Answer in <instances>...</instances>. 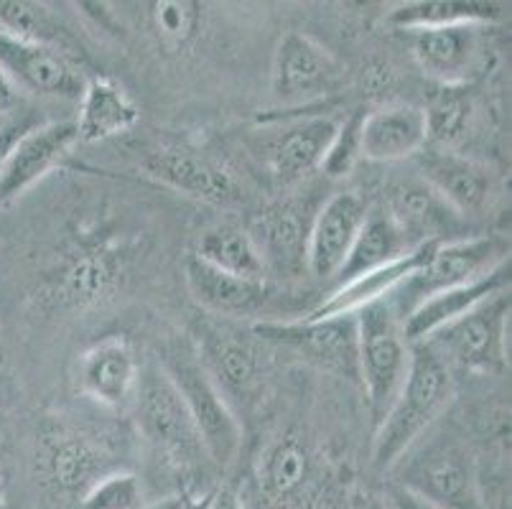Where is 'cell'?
I'll return each instance as SVG.
<instances>
[{
    "instance_id": "83f0119b",
    "label": "cell",
    "mask_w": 512,
    "mask_h": 509,
    "mask_svg": "<svg viewBox=\"0 0 512 509\" xmlns=\"http://www.w3.org/2000/svg\"><path fill=\"white\" fill-rule=\"evenodd\" d=\"M505 16V6L487 0H413L388 13V23L398 31H423L444 26H490Z\"/></svg>"
},
{
    "instance_id": "60d3db41",
    "label": "cell",
    "mask_w": 512,
    "mask_h": 509,
    "mask_svg": "<svg viewBox=\"0 0 512 509\" xmlns=\"http://www.w3.org/2000/svg\"><path fill=\"white\" fill-rule=\"evenodd\" d=\"M209 499H212V494L199 499H189V502H186V509H209Z\"/></svg>"
},
{
    "instance_id": "d4e9b609",
    "label": "cell",
    "mask_w": 512,
    "mask_h": 509,
    "mask_svg": "<svg viewBox=\"0 0 512 509\" xmlns=\"http://www.w3.org/2000/svg\"><path fill=\"white\" fill-rule=\"evenodd\" d=\"M428 143L421 107L385 105L365 115L362 123V158L393 163L411 158Z\"/></svg>"
},
{
    "instance_id": "74e56055",
    "label": "cell",
    "mask_w": 512,
    "mask_h": 509,
    "mask_svg": "<svg viewBox=\"0 0 512 509\" xmlns=\"http://www.w3.org/2000/svg\"><path fill=\"white\" fill-rule=\"evenodd\" d=\"M16 105H18L16 84H13L11 79H8V74L0 69V115H8Z\"/></svg>"
},
{
    "instance_id": "8fae6325",
    "label": "cell",
    "mask_w": 512,
    "mask_h": 509,
    "mask_svg": "<svg viewBox=\"0 0 512 509\" xmlns=\"http://www.w3.org/2000/svg\"><path fill=\"white\" fill-rule=\"evenodd\" d=\"M413 59L439 87H472L487 69L484 26H444L413 31Z\"/></svg>"
},
{
    "instance_id": "603a6c76",
    "label": "cell",
    "mask_w": 512,
    "mask_h": 509,
    "mask_svg": "<svg viewBox=\"0 0 512 509\" xmlns=\"http://www.w3.org/2000/svg\"><path fill=\"white\" fill-rule=\"evenodd\" d=\"M314 464L299 436H281L265 446L258 464V489L276 509L301 507L311 489Z\"/></svg>"
},
{
    "instance_id": "7a4b0ae2",
    "label": "cell",
    "mask_w": 512,
    "mask_h": 509,
    "mask_svg": "<svg viewBox=\"0 0 512 509\" xmlns=\"http://www.w3.org/2000/svg\"><path fill=\"white\" fill-rule=\"evenodd\" d=\"M158 359H161L158 362L161 370L174 382L176 392L192 415L209 461L220 466L232 464V459L240 451L242 426L235 410L222 398V392L217 390V385L209 380V375L199 364L192 339L189 336L169 339L161 347Z\"/></svg>"
},
{
    "instance_id": "9c48e42d",
    "label": "cell",
    "mask_w": 512,
    "mask_h": 509,
    "mask_svg": "<svg viewBox=\"0 0 512 509\" xmlns=\"http://www.w3.org/2000/svg\"><path fill=\"white\" fill-rule=\"evenodd\" d=\"M398 484L439 509H484L467 448L446 438L426 446L416 459L408 461Z\"/></svg>"
},
{
    "instance_id": "836d02e7",
    "label": "cell",
    "mask_w": 512,
    "mask_h": 509,
    "mask_svg": "<svg viewBox=\"0 0 512 509\" xmlns=\"http://www.w3.org/2000/svg\"><path fill=\"white\" fill-rule=\"evenodd\" d=\"M362 123H365L362 110H355L347 120L337 123L332 143H329L324 161L319 166V171L327 179H344L355 171L362 158Z\"/></svg>"
},
{
    "instance_id": "4dcf8cb0",
    "label": "cell",
    "mask_w": 512,
    "mask_h": 509,
    "mask_svg": "<svg viewBox=\"0 0 512 509\" xmlns=\"http://www.w3.org/2000/svg\"><path fill=\"white\" fill-rule=\"evenodd\" d=\"M472 95L469 87H439L431 100H428L423 118H426V138L434 143V148L454 151V146L467 135L472 123Z\"/></svg>"
},
{
    "instance_id": "ffe728a7",
    "label": "cell",
    "mask_w": 512,
    "mask_h": 509,
    "mask_svg": "<svg viewBox=\"0 0 512 509\" xmlns=\"http://www.w3.org/2000/svg\"><path fill=\"white\" fill-rule=\"evenodd\" d=\"M421 171V179L434 186L464 219L482 214L495 196V174L464 153L428 148L421 158Z\"/></svg>"
},
{
    "instance_id": "f35d334b",
    "label": "cell",
    "mask_w": 512,
    "mask_h": 509,
    "mask_svg": "<svg viewBox=\"0 0 512 509\" xmlns=\"http://www.w3.org/2000/svg\"><path fill=\"white\" fill-rule=\"evenodd\" d=\"M209 509H245V507H242V499L237 497L235 489L222 487V489H217V492H212Z\"/></svg>"
},
{
    "instance_id": "e575fe53",
    "label": "cell",
    "mask_w": 512,
    "mask_h": 509,
    "mask_svg": "<svg viewBox=\"0 0 512 509\" xmlns=\"http://www.w3.org/2000/svg\"><path fill=\"white\" fill-rule=\"evenodd\" d=\"M153 31L161 36V41L169 46H181L189 39H194L199 28V13L197 3H189V0H161V3H153Z\"/></svg>"
},
{
    "instance_id": "7c38bea8",
    "label": "cell",
    "mask_w": 512,
    "mask_h": 509,
    "mask_svg": "<svg viewBox=\"0 0 512 509\" xmlns=\"http://www.w3.org/2000/svg\"><path fill=\"white\" fill-rule=\"evenodd\" d=\"M316 212L319 207L311 209L309 199L293 196L271 204L253 219L248 235L258 247L268 278H299L306 273V250Z\"/></svg>"
},
{
    "instance_id": "f546056e",
    "label": "cell",
    "mask_w": 512,
    "mask_h": 509,
    "mask_svg": "<svg viewBox=\"0 0 512 509\" xmlns=\"http://www.w3.org/2000/svg\"><path fill=\"white\" fill-rule=\"evenodd\" d=\"M194 255L202 263L212 265L214 270H222L235 278L268 280L253 237L248 235L245 227H237V224H217L204 232Z\"/></svg>"
},
{
    "instance_id": "52a82bcc",
    "label": "cell",
    "mask_w": 512,
    "mask_h": 509,
    "mask_svg": "<svg viewBox=\"0 0 512 509\" xmlns=\"http://www.w3.org/2000/svg\"><path fill=\"white\" fill-rule=\"evenodd\" d=\"M199 364L217 385L222 398L230 403H250L263 387V352L253 331H242L225 319L199 321L194 336H189ZM235 410V408H232Z\"/></svg>"
},
{
    "instance_id": "30bf717a",
    "label": "cell",
    "mask_w": 512,
    "mask_h": 509,
    "mask_svg": "<svg viewBox=\"0 0 512 509\" xmlns=\"http://www.w3.org/2000/svg\"><path fill=\"white\" fill-rule=\"evenodd\" d=\"M342 67L319 41L301 31H288L276 46L271 67V97L283 107L309 105L334 90Z\"/></svg>"
},
{
    "instance_id": "4fadbf2b",
    "label": "cell",
    "mask_w": 512,
    "mask_h": 509,
    "mask_svg": "<svg viewBox=\"0 0 512 509\" xmlns=\"http://www.w3.org/2000/svg\"><path fill=\"white\" fill-rule=\"evenodd\" d=\"M0 69L16 84V90L31 95L79 100L85 92L87 77L77 64L64 51L36 41L0 34Z\"/></svg>"
},
{
    "instance_id": "f1b7e54d",
    "label": "cell",
    "mask_w": 512,
    "mask_h": 509,
    "mask_svg": "<svg viewBox=\"0 0 512 509\" xmlns=\"http://www.w3.org/2000/svg\"><path fill=\"white\" fill-rule=\"evenodd\" d=\"M413 250L416 247L400 232V227L388 217L385 209L372 212L367 214L360 235H357L355 245H352L342 270H339L334 280H337V286H342L347 280L360 278V275L370 273V270H377L388 263H395V260L406 258L408 252Z\"/></svg>"
},
{
    "instance_id": "5b68a950",
    "label": "cell",
    "mask_w": 512,
    "mask_h": 509,
    "mask_svg": "<svg viewBox=\"0 0 512 509\" xmlns=\"http://www.w3.org/2000/svg\"><path fill=\"white\" fill-rule=\"evenodd\" d=\"M130 405L136 408L141 436L171 466L194 469V466L209 461L192 415L176 392L174 382L161 370V364L141 367L136 395H133Z\"/></svg>"
},
{
    "instance_id": "b9f144b4",
    "label": "cell",
    "mask_w": 512,
    "mask_h": 509,
    "mask_svg": "<svg viewBox=\"0 0 512 509\" xmlns=\"http://www.w3.org/2000/svg\"><path fill=\"white\" fill-rule=\"evenodd\" d=\"M3 489H6V484H3V479H0V509H3V504H6V494H3Z\"/></svg>"
},
{
    "instance_id": "d6986e66",
    "label": "cell",
    "mask_w": 512,
    "mask_h": 509,
    "mask_svg": "<svg viewBox=\"0 0 512 509\" xmlns=\"http://www.w3.org/2000/svg\"><path fill=\"white\" fill-rule=\"evenodd\" d=\"M138 364L136 352L125 336H107L102 342L92 344L82 359H79V390L95 403L110 410H125L133 403L138 387Z\"/></svg>"
},
{
    "instance_id": "ab89813d",
    "label": "cell",
    "mask_w": 512,
    "mask_h": 509,
    "mask_svg": "<svg viewBox=\"0 0 512 509\" xmlns=\"http://www.w3.org/2000/svg\"><path fill=\"white\" fill-rule=\"evenodd\" d=\"M186 502H189V497H166L153 504H146L143 509H186Z\"/></svg>"
},
{
    "instance_id": "1f68e13d",
    "label": "cell",
    "mask_w": 512,
    "mask_h": 509,
    "mask_svg": "<svg viewBox=\"0 0 512 509\" xmlns=\"http://www.w3.org/2000/svg\"><path fill=\"white\" fill-rule=\"evenodd\" d=\"M0 34L54 46L59 51H62L59 44L67 39L54 13L41 3H29V0H0Z\"/></svg>"
},
{
    "instance_id": "d6a6232c",
    "label": "cell",
    "mask_w": 512,
    "mask_h": 509,
    "mask_svg": "<svg viewBox=\"0 0 512 509\" xmlns=\"http://www.w3.org/2000/svg\"><path fill=\"white\" fill-rule=\"evenodd\" d=\"M82 509H143L146 497H143L141 479L130 471H110L100 476L82 497H79Z\"/></svg>"
},
{
    "instance_id": "3957f363",
    "label": "cell",
    "mask_w": 512,
    "mask_h": 509,
    "mask_svg": "<svg viewBox=\"0 0 512 509\" xmlns=\"http://www.w3.org/2000/svg\"><path fill=\"white\" fill-rule=\"evenodd\" d=\"M357 380L362 382L375 428L388 413L411 364V344L390 301H377L355 314Z\"/></svg>"
},
{
    "instance_id": "44dd1931",
    "label": "cell",
    "mask_w": 512,
    "mask_h": 509,
    "mask_svg": "<svg viewBox=\"0 0 512 509\" xmlns=\"http://www.w3.org/2000/svg\"><path fill=\"white\" fill-rule=\"evenodd\" d=\"M337 123L332 118H301L283 125L268 143H265V163L271 176L281 186L301 184L324 161L329 143L334 138Z\"/></svg>"
},
{
    "instance_id": "5bb4252c",
    "label": "cell",
    "mask_w": 512,
    "mask_h": 509,
    "mask_svg": "<svg viewBox=\"0 0 512 509\" xmlns=\"http://www.w3.org/2000/svg\"><path fill=\"white\" fill-rule=\"evenodd\" d=\"M385 212L413 247L462 240L467 219L446 204L444 196L421 176L390 186Z\"/></svg>"
},
{
    "instance_id": "cb8c5ba5",
    "label": "cell",
    "mask_w": 512,
    "mask_h": 509,
    "mask_svg": "<svg viewBox=\"0 0 512 509\" xmlns=\"http://www.w3.org/2000/svg\"><path fill=\"white\" fill-rule=\"evenodd\" d=\"M502 291H510V263L500 265L492 273L482 275V278L472 280L467 286L451 288V291L439 293V296L428 298L426 303L411 311L403 319V334H406L408 344L423 342L428 334H434L441 326L451 324L459 316L469 314L472 308L484 303L487 298L497 296Z\"/></svg>"
},
{
    "instance_id": "8d00e7d4",
    "label": "cell",
    "mask_w": 512,
    "mask_h": 509,
    "mask_svg": "<svg viewBox=\"0 0 512 509\" xmlns=\"http://www.w3.org/2000/svg\"><path fill=\"white\" fill-rule=\"evenodd\" d=\"M385 502H388L390 509H439L431 502H426L423 497H418V494H413L411 489L400 487V484H393V487L388 489Z\"/></svg>"
},
{
    "instance_id": "9a60e30c",
    "label": "cell",
    "mask_w": 512,
    "mask_h": 509,
    "mask_svg": "<svg viewBox=\"0 0 512 509\" xmlns=\"http://www.w3.org/2000/svg\"><path fill=\"white\" fill-rule=\"evenodd\" d=\"M77 143L74 120H54V123L34 125L18 140L0 168V209L16 202L31 186L51 174Z\"/></svg>"
},
{
    "instance_id": "d590c367",
    "label": "cell",
    "mask_w": 512,
    "mask_h": 509,
    "mask_svg": "<svg viewBox=\"0 0 512 509\" xmlns=\"http://www.w3.org/2000/svg\"><path fill=\"white\" fill-rule=\"evenodd\" d=\"M34 125L39 123H31V120H11V123L0 125V168H3V163H6L8 153L13 151V146H16L18 140L29 133Z\"/></svg>"
},
{
    "instance_id": "2e32d148",
    "label": "cell",
    "mask_w": 512,
    "mask_h": 509,
    "mask_svg": "<svg viewBox=\"0 0 512 509\" xmlns=\"http://www.w3.org/2000/svg\"><path fill=\"white\" fill-rule=\"evenodd\" d=\"M367 214H370L367 202L357 191H339L321 204L311 222L309 250H306V273L311 278H337Z\"/></svg>"
},
{
    "instance_id": "e0dca14e",
    "label": "cell",
    "mask_w": 512,
    "mask_h": 509,
    "mask_svg": "<svg viewBox=\"0 0 512 509\" xmlns=\"http://www.w3.org/2000/svg\"><path fill=\"white\" fill-rule=\"evenodd\" d=\"M186 286L194 301L214 319H253L271 314L276 301V288L271 280H248L235 278L212 265L202 263L197 255H189L184 265Z\"/></svg>"
},
{
    "instance_id": "7bdbcfd3",
    "label": "cell",
    "mask_w": 512,
    "mask_h": 509,
    "mask_svg": "<svg viewBox=\"0 0 512 509\" xmlns=\"http://www.w3.org/2000/svg\"><path fill=\"white\" fill-rule=\"evenodd\" d=\"M370 509H390L388 502H372Z\"/></svg>"
},
{
    "instance_id": "6da1fadb",
    "label": "cell",
    "mask_w": 512,
    "mask_h": 509,
    "mask_svg": "<svg viewBox=\"0 0 512 509\" xmlns=\"http://www.w3.org/2000/svg\"><path fill=\"white\" fill-rule=\"evenodd\" d=\"M454 392L451 370L426 344H411V364L388 413L375 428L372 464L377 471H390L434 426Z\"/></svg>"
},
{
    "instance_id": "277c9868",
    "label": "cell",
    "mask_w": 512,
    "mask_h": 509,
    "mask_svg": "<svg viewBox=\"0 0 512 509\" xmlns=\"http://www.w3.org/2000/svg\"><path fill=\"white\" fill-rule=\"evenodd\" d=\"M505 263H510V242L505 237L479 235L441 242L428 255L426 263L390 293L388 301L403 321L428 298L467 286Z\"/></svg>"
},
{
    "instance_id": "4316f807",
    "label": "cell",
    "mask_w": 512,
    "mask_h": 509,
    "mask_svg": "<svg viewBox=\"0 0 512 509\" xmlns=\"http://www.w3.org/2000/svg\"><path fill=\"white\" fill-rule=\"evenodd\" d=\"M44 466L54 487L67 494H82L110 474L105 448L72 431H54L46 436Z\"/></svg>"
},
{
    "instance_id": "484cf974",
    "label": "cell",
    "mask_w": 512,
    "mask_h": 509,
    "mask_svg": "<svg viewBox=\"0 0 512 509\" xmlns=\"http://www.w3.org/2000/svg\"><path fill=\"white\" fill-rule=\"evenodd\" d=\"M141 118V110L125 87L110 77H90L79 97V115L74 120L77 143H102L128 133Z\"/></svg>"
},
{
    "instance_id": "8992f818",
    "label": "cell",
    "mask_w": 512,
    "mask_h": 509,
    "mask_svg": "<svg viewBox=\"0 0 512 509\" xmlns=\"http://www.w3.org/2000/svg\"><path fill=\"white\" fill-rule=\"evenodd\" d=\"M507 324L510 291H502L428 334L421 344H426L449 370L495 375L507 367Z\"/></svg>"
},
{
    "instance_id": "ac0fdd59",
    "label": "cell",
    "mask_w": 512,
    "mask_h": 509,
    "mask_svg": "<svg viewBox=\"0 0 512 509\" xmlns=\"http://www.w3.org/2000/svg\"><path fill=\"white\" fill-rule=\"evenodd\" d=\"M143 168L148 171V176L158 179L161 184L184 191L189 196H197L202 202L235 204L242 199L235 176L227 174L225 168L209 161L207 156L189 151V148H153L143 158Z\"/></svg>"
},
{
    "instance_id": "ba28073f",
    "label": "cell",
    "mask_w": 512,
    "mask_h": 509,
    "mask_svg": "<svg viewBox=\"0 0 512 509\" xmlns=\"http://www.w3.org/2000/svg\"><path fill=\"white\" fill-rule=\"evenodd\" d=\"M260 342L278 344L299 354L321 370L357 380V319L334 316V319H265L250 326Z\"/></svg>"
},
{
    "instance_id": "7402d4cb",
    "label": "cell",
    "mask_w": 512,
    "mask_h": 509,
    "mask_svg": "<svg viewBox=\"0 0 512 509\" xmlns=\"http://www.w3.org/2000/svg\"><path fill=\"white\" fill-rule=\"evenodd\" d=\"M436 245H421L413 252H408L406 258L395 260V263L383 265V268L370 270V273L360 275V278H352L342 286L334 288V293L324 301L316 303L314 308H309L301 319L319 321V319H334V316H352L357 311H362L365 306H372L377 301H385L390 298V293L403 283L411 273H416L423 263L428 260V255L434 252Z\"/></svg>"
}]
</instances>
